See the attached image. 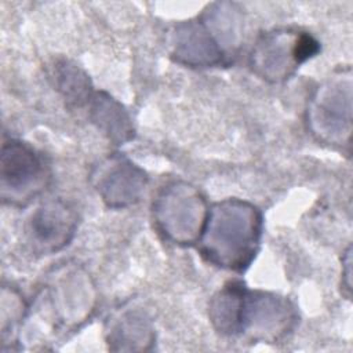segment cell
Segmentation results:
<instances>
[{
    "label": "cell",
    "instance_id": "obj_4",
    "mask_svg": "<svg viewBox=\"0 0 353 353\" xmlns=\"http://www.w3.org/2000/svg\"><path fill=\"white\" fill-rule=\"evenodd\" d=\"M320 51L319 41L306 32L273 30L262 34L251 51L252 70L262 79H288L299 65Z\"/></svg>",
    "mask_w": 353,
    "mask_h": 353
},
{
    "label": "cell",
    "instance_id": "obj_5",
    "mask_svg": "<svg viewBox=\"0 0 353 353\" xmlns=\"http://www.w3.org/2000/svg\"><path fill=\"white\" fill-rule=\"evenodd\" d=\"M298 323L295 306L284 296L245 287L240 305L237 335L255 342L277 343Z\"/></svg>",
    "mask_w": 353,
    "mask_h": 353
},
{
    "label": "cell",
    "instance_id": "obj_13",
    "mask_svg": "<svg viewBox=\"0 0 353 353\" xmlns=\"http://www.w3.org/2000/svg\"><path fill=\"white\" fill-rule=\"evenodd\" d=\"M51 77L54 79L55 88L65 97L68 102L81 106L92 98L90 79L76 65L68 61L55 62V65L51 68Z\"/></svg>",
    "mask_w": 353,
    "mask_h": 353
},
{
    "label": "cell",
    "instance_id": "obj_9",
    "mask_svg": "<svg viewBox=\"0 0 353 353\" xmlns=\"http://www.w3.org/2000/svg\"><path fill=\"white\" fill-rule=\"evenodd\" d=\"M174 57L188 66L208 68L223 63L228 54L201 21L188 22L178 28Z\"/></svg>",
    "mask_w": 353,
    "mask_h": 353
},
{
    "label": "cell",
    "instance_id": "obj_6",
    "mask_svg": "<svg viewBox=\"0 0 353 353\" xmlns=\"http://www.w3.org/2000/svg\"><path fill=\"white\" fill-rule=\"evenodd\" d=\"M350 76L330 79L312 98L307 123L319 139L331 145L349 143L350 137Z\"/></svg>",
    "mask_w": 353,
    "mask_h": 353
},
{
    "label": "cell",
    "instance_id": "obj_3",
    "mask_svg": "<svg viewBox=\"0 0 353 353\" xmlns=\"http://www.w3.org/2000/svg\"><path fill=\"white\" fill-rule=\"evenodd\" d=\"M1 199L4 203L23 205L39 196L50 182V168L44 156L19 139H7L0 160Z\"/></svg>",
    "mask_w": 353,
    "mask_h": 353
},
{
    "label": "cell",
    "instance_id": "obj_10",
    "mask_svg": "<svg viewBox=\"0 0 353 353\" xmlns=\"http://www.w3.org/2000/svg\"><path fill=\"white\" fill-rule=\"evenodd\" d=\"M106 332L112 350H146L153 343V328L139 312L125 310L117 314Z\"/></svg>",
    "mask_w": 353,
    "mask_h": 353
},
{
    "label": "cell",
    "instance_id": "obj_11",
    "mask_svg": "<svg viewBox=\"0 0 353 353\" xmlns=\"http://www.w3.org/2000/svg\"><path fill=\"white\" fill-rule=\"evenodd\" d=\"M245 285L241 281L225 284L210 302V320L214 328L228 336H236L239 330V314Z\"/></svg>",
    "mask_w": 353,
    "mask_h": 353
},
{
    "label": "cell",
    "instance_id": "obj_7",
    "mask_svg": "<svg viewBox=\"0 0 353 353\" xmlns=\"http://www.w3.org/2000/svg\"><path fill=\"white\" fill-rule=\"evenodd\" d=\"M77 228V215L62 200H50L30 212L25 237L33 252L48 255L69 244Z\"/></svg>",
    "mask_w": 353,
    "mask_h": 353
},
{
    "label": "cell",
    "instance_id": "obj_12",
    "mask_svg": "<svg viewBox=\"0 0 353 353\" xmlns=\"http://www.w3.org/2000/svg\"><path fill=\"white\" fill-rule=\"evenodd\" d=\"M92 120L116 142H125L132 137L131 120L124 108L105 92H97L91 98Z\"/></svg>",
    "mask_w": 353,
    "mask_h": 353
},
{
    "label": "cell",
    "instance_id": "obj_8",
    "mask_svg": "<svg viewBox=\"0 0 353 353\" xmlns=\"http://www.w3.org/2000/svg\"><path fill=\"white\" fill-rule=\"evenodd\" d=\"M95 189L109 207H125L139 200L148 183L146 174L121 156L106 159L94 172Z\"/></svg>",
    "mask_w": 353,
    "mask_h": 353
},
{
    "label": "cell",
    "instance_id": "obj_2",
    "mask_svg": "<svg viewBox=\"0 0 353 353\" xmlns=\"http://www.w3.org/2000/svg\"><path fill=\"white\" fill-rule=\"evenodd\" d=\"M208 210L200 190L186 182H172L154 200L153 218L164 239L189 245L200 240Z\"/></svg>",
    "mask_w": 353,
    "mask_h": 353
},
{
    "label": "cell",
    "instance_id": "obj_1",
    "mask_svg": "<svg viewBox=\"0 0 353 353\" xmlns=\"http://www.w3.org/2000/svg\"><path fill=\"white\" fill-rule=\"evenodd\" d=\"M261 236V211L248 201L226 199L210 207L199 251L218 268L244 272L259 250Z\"/></svg>",
    "mask_w": 353,
    "mask_h": 353
}]
</instances>
